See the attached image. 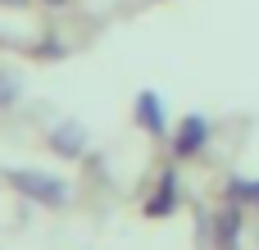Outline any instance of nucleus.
I'll list each match as a JSON object with an SVG mask.
<instances>
[{
	"label": "nucleus",
	"mask_w": 259,
	"mask_h": 250,
	"mask_svg": "<svg viewBox=\"0 0 259 250\" xmlns=\"http://www.w3.org/2000/svg\"><path fill=\"white\" fill-rule=\"evenodd\" d=\"M41 5H50V9H64V5H68V0H41Z\"/></svg>",
	"instance_id": "obj_9"
},
{
	"label": "nucleus",
	"mask_w": 259,
	"mask_h": 250,
	"mask_svg": "<svg viewBox=\"0 0 259 250\" xmlns=\"http://www.w3.org/2000/svg\"><path fill=\"white\" fill-rule=\"evenodd\" d=\"M223 196L237 200L241 210H259V182H255V178H237V173H232L228 187H223Z\"/></svg>",
	"instance_id": "obj_7"
},
{
	"label": "nucleus",
	"mask_w": 259,
	"mask_h": 250,
	"mask_svg": "<svg viewBox=\"0 0 259 250\" xmlns=\"http://www.w3.org/2000/svg\"><path fill=\"white\" fill-rule=\"evenodd\" d=\"M209 137H214L209 118H205V114H187V118L173 128V137H168L173 164H191V159H200V155H205V146H209Z\"/></svg>",
	"instance_id": "obj_2"
},
{
	"label": "nucleus",
	"mask_w": 259,
	"mask_h": 250,
	"mask_svg": "<svg viewBox=\"0 0 259 250\" xmlns=\"http://www.w3.org/2000/svg\"><path fill=\"white\" fill-rule=\"evenodd\" d=\"M182 205V187H178V164H168V169H159V182H155V191L146 196V214L150 219H168L173 210Z\"/></svg>",
	"instance_id": "obj_4"
},
{
	"label": "nucleus",
	"mask_w": 259,
	"mask_h": 250,
	"mask_svg": "<svg viewBox=\"0 0 259 250\" xmlns=\"http://www.w3.org/2000/svg\"><path fill=\"white\" fill-rule=\"evenodd\" d=\"M0 5H14V9H23V5H27V0H0Z\"/></svg>",
	"instance_id": "obj_10"
},
{
	"label": "nucleus",
	"mask_w": 259,
	"mask_h": 250,
	"mask_svg": "<svg viewBox=\"0 0 259 250\" xmlns=\"http://www.w3.org/2000/svg\"><path fill=\"white\" fill-rule=\"evenodd\" d=\"M9 178V187L23 196V200H32V205H46V210H64L68 205V196H73V187L59 178V173H41V169H14V173H5Z\"/></svg>",
	"instance_id": "obj_1"
},
{
	"label": "nucleus",
	"mask_w": 259,
	"mask_h": 250,
	"mask_svg": "<svg viewBox=\"0 0 259 250\" xmlns=\"http://www.w3.org/2000/svg\"><path fill=\"white\" fill-rule=\"evenodd\" d=\"M132 118H137L141 132H150V137H168V114H164L159 91H141L137 105H132Z\"/></svg>",
	"instance_id": "obj_5"
},
{
	"label": "nucleus",
	"mask_w": 259,
	"mask_h": 250,
	"mask_svg": "<svg viewBox=\"0 0 259 250\" xmlns=\"http://www.w3.org/2000/svg\"><path fill=\"white\" fill-rule=\"evenodd\" d=\"M18 91H23V82H18V73H9V68H0V109H9V105L18 100Z\"/></svg>",
	"instance_id": "obj_8"
},
{
	"label": "nucleus",
	"mask_w": 259,
	"mask_h": 250,
	"mask_svg": "<svg viewBox=\"0 0 259 250\" xmlns=\"http://www.w3.org/2000/svg\"><path fill=\"white\" fill-rule=\"evenodd\" d=\"M87 146H91V137H87V128H82V123H59V128L50 132V150H55V155H64V159H82V155H87Z\"/></svg>",
	"instance_id": "obj_6"
},
{
	"label": "nucleus",
	"mask_w": 259,
	"mask_h": 250,
	"mask_svg": "<svg viewBox=\"0 0 259 250\" xmlns=\"http://www.w3.org/2000/svg\"><path fill=\"white\" fill-rule=\"evenodd\" d=\"M241 214H246V210H241L237 200H228V196H223L219 214L200 223V237H214L209 250H241Z\"/></svg>",
	"instance_id": "obj_3"
}]
</instances>
